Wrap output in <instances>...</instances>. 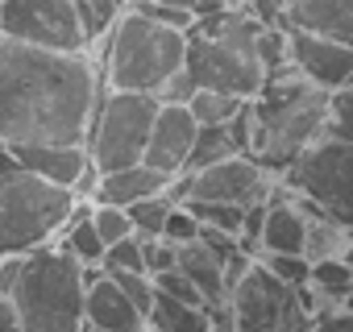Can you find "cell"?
I'll use <instances>...</instances> for the list:
<instances>
[{"mask_svg": "<svg viewBox=\"0 0 353 332\" xmlns=\"http://www.w3.org/2000/svg\"><path fill=\"white\" fill-rule=\"evenodd\" d=\"M229 154H241V149L233 145L229 129H225V125H200V137H196V145H192V154H188L183 175L200 171V166H212V162H221V158H229Z\"/></svg>", "mask_w": 353, "mask_h": 332, "instance_id": "obj_22", "label": "cell"}, {"mask_svg": "<svg viewBox=\"0 0 353 332\" xmlns=\"http://www.w3.org/2000/svg\"><path fill=\"white\" fill-rule=\"evenodd\" d=\"M0 38L46 50H92L75 0H0Z\"/></svg>", "mask_w": 353, "mask_h": 332, "instance_id": "obj_10", "label": "cell"}, {"mask_svg": "<svg viewBox=\"0 0 353 332\" xmlns=\"http://www.w3.org/2000/svg\"><path fill=\"white\" fill-rule=\"evenodd\" d=\"M179 270L204 291V299H208V307L212 303H225L229 299V282H225V262L196 237V241H188V245H179Z\"/></svg>", "mask_w": 353, "mask_h": 332, "instance_id": "obj_17", "label": "cell"}, {"mask_svg": "<svg viewBox=\"0 0 353 332\" xmlns=\"http://www.w3.org/2000/svg\"><path fill=\"white\" fill-rule=\"evenodd\" d=\"M100 71L88 50L0 38V145H88Z\"/></svg>", "mask_w": 353, "mask_h": 332, "instance_id": "obj_1", "label": "cell"}, {"mask_svg": "<svg viewBox=\"0 0 353 332\" xmlns=\"http://www.w3.org/2000/svg\"><path fill=\"white\" fill-rule=\"evenodd\" d=\"M59 237H63L59 245H63L67 253H75L83 266H100V262H104V249H108V245H104L100 229L92 225V208H83V204H79V208L71 212V220H67V229H63Z\"/></svg>", "mask_w": 353, "mask_h": 332, "instance_id": "obj_19", "label": "cell"}, {"mask_svg": "<svg viewBox=\"0 0 353 332\" xmlns=\"http://www.w3.org/2000/svg\"><path fill=\"white\" fill-rule=\"evenodd\" d=\"M92 225L100 229L104 245H117L121 237H133V216H129V208H121V204H100V200H92Z\"/></svg>", "mask_w": 353, "mask_h": 332, "instance_id": "obj_24", "label": "cell"}, {"mask_svg": "<svg viewBox=\"0 0 353 332\" xmlns=\"http://www.w3.org/2000/svg\"><path fill=\"white\" fill-rule=\"evenodd\" d=\"M0 332H26V324H21V315H17L9 295H0Z\"/></svg>", "mask_w": 353, "mask_h": 332, "instance_id": "obj_31", "label": "cell"}, {"mask_svg": "<svg viewBox=\"0 0 353 332\" xmlns=\"http://www.w3.org/2000/svg\"><path fill=\"white\" fill-rule=\"evenodd\" d=\"M26 171L59 183V187H96V166H92V154L88 145H13L9 149Z\"/></svg>", "mask_w": 353, "mask_h": 332, "instance_id": "obj_13", "label": "cell"}, {"mask_svg": "<svg viewBox=\"0 0 353 332\" xmlns=\"http://www.w3.org/2000/svg\"><path fill=\"white\" fill-rule=\"evenodd\" d=\"M100 266H104V270H145V245H141V237L133 233V237H121L117 245H108ZM145 274H150V270H145Z\"/></svg>", "mask_w": 353, "mask_h": 332, "instance_id": "obj_25", "label": "cell"}, {"mask_svg": "<svg viewBox=\"0 0 353 332\" xmlns=\"http://www.w3.org/2000/svg\"><path fill=\"white\" fill-rule=\"evenodd\" d=\"M150 324L162 332H212V311L204 303H188L174 299L166 291L154 287V307H150Z\"/></svg>", "mask_w": 353, "mask_h": 332, "instance_id": "obj_18", "label": "cell"}, {"mask_svg": "<svg viewBox=\"0 0 353 332\" xmlns=\"http://www.w3.org/2000/svg\"><path fill=\"white\" fill-rule=\"evenodd\" d=\"M188 9H192V13H196V21H200V17H212V13L229 9V0H188Z\"/></svg>", "mask_w": 353, "mask_h": 332, "instance_id": "obj_32", "label": "cell"}, {"mask_svg": "<svg viewBox=\"0 0 353 332\" xmlns=\"http://www.w3.org/2000/svg\"><path fill=\"white\" fill-rule=\"evenodd\" d=\"M307 287H312L320 299L341 303V299L353 291V266H349L345 258H316V262H312V278H307Z\"/></svg>", "mask_w": 353, "mask_h": 332, "instance_id": "obj_21", "label": "cell"}, {"mask_svg": "<svg viewBox=\"0 0 353 332\" xmlns=\"http://www.w3.org/2000/svg\"><path fill=\"white\" fill-rule=\"evenodd\" d=\"M75 208L79 191L26 171L9 145H0V258L50 245L67 229Z\"/></svg>", "mask_w": 353, "mask_h": 332, "instance_id": "obj_4", "label": "cell"}, {"mask_svg": "<svg viewBox=\"0 0 353 332\" xmlns=\"http://www.w3.org/2000/svg\"><path fill=\"white\" fill-rule=\"evenodd\" d=\"M312 332H353V311H320Z\"/></svg>", "mask_w": 353, "mask_h": 332, "instance_id": "obj_30", "label": "cell"}, {"mask_svg": "<svg viewBox=\"0 0 353 332\" xmlns=\"http://www.w3.org/2000/svg\"><path fill=\"white\" fill-rule=\"evenodd\" d=\"M229 307L237 332H312L320 315L312 287H291L262 262H254L229 291Z\"/></svg>", "mask_w": 353, "mask_h": 332, "instance_id": "obj_6", "label": "cell"}, {"mask_svg": "<svg viewBox=\"0 0 353 332\" xmlns=\"http://www.w3.org/2000/svg\"><path fill=\"white\" fill-rule=\"evenodd\" d=\"M158 104L162 100L150 96V92H117V87H108V96H100L92 129H88V154H92L96 175L141 162Z\"/></svg>", "mask_w": 353, "mask_h": 332, "instance_id": "obj_8", "label": "cell"}, {"mask_svg": "<svg viewBox=\"0 0 353 332\" xmlns=\"http://www.w3.org/2000/svg\"><path fill=\"white\" fill-rule=\"evenodd\" d=\"M83 320H88V328H96V332H141V328L150 324V315L112 282L108 270H100V274L88 282Z\"/></svg>", "mask_w": 353, "mask_h": 332, "instance_id": "obj_14", "label": "cell"}, {"mask_svg": "<svg viewBox=\"0 0 353 332\" xmlns=\"http://www.w3.org/2000/svg\"><path fill=\"white\" fill-rule=\"evenodd\" d=\"M287 30V50H291V67L312 79L316 87L324 92H336V87H349L353 83V46L336 42V38H324V34H312V30Z\"/></svg>", "mask_w": 353, "mask_h": 332, "instance_id": "obj_12", "label": "cell"}, {"mask_svg": "<svg viewBox=\"0 0 353 332\" xmlns=\"http://www.w3.org/2000/svg\"><path fill=\"white\" fill-rule=\"evenodd\" d=\"M274 191V175L254 158V154H229L212 166H200L192 175L170 179V200H208V204H237V208H254L262 200H270Z\"/></svg>", "mask_w": 353, "mask_h": 332, "instance_id": "obj_9", "label": "cell"}, {"mask_svg": "<svg viewBox=\"0 0 353 332\" xmlns=\"http://www.w3.org/2000/svg\"><path fill=\"white\" fill-rule=\"evenodd\" d=\"M262 266L274 270L291 287H307V278H312V258L307 253H262Z\"/></svg>", "mask_w": 353, "mask_h": 332, "instance_id": "obj_26", "label": "cell"}, {"mask_svg": "<svg viewBox=\"0 0 353 332\" xmlns=\"http://www.w3.org/2000/svg\"><path fill=\"white\" fill-rule=\"evenodd\" d=\"M166 183H170V179H166V175H158L154 166L133 162V166H121V171H104V175H96L92 200L129 208V204H137V200H145V196H162V191H166Z\"/></svg>", "mask_w": 353, "mask_h": 332, "instance_id": "obj_16", "label": "cell"}, {"mask_svg": "<svg viewBox=\"0 0 353 332\" xmlns=\"http://www.w3.org/2000/svg\"><path fill=\"white\" fill-rule=\"evenodd\" d=\"M196 137H200V121L192 116V108L183 100H162L158 112H154L141 162L154 166V171L166 175V179H179L183 166H188V154L196 145Z\"/></svg>", "mask_w": 353, "mask_h": 332, "instance_id": "obj_11", "label": "cell"}, {"mask_svg": "<svg viewBox=\"0 0 353 332\" xmlns=\"http://www.w3.org/2000/svg\"><path fill=\"white\" fill-rule=\"evenodd\" d=\"M162 237H166V241H174V245L196 241V237H200V220H196V212H192L188 204H174V208H170V216H166Z\"/></svg>", "mask_w": 353, "mask_h": 332, "instance_id": "obj_28", "label": "cell"}, {"mask_svg": "<svg viewBox=\"0 0 353 332\" xmlns=\"http://www.w3.org/2000/svg\"><path fill=\"white\" fill-rule=\"evenodd\" d=\"M141 245H145V270H150V278L179 266V245H174V241L154 237V241H141Z\"/></svg>", "mask_w": 353, "mask_h": 332, "instance_id": "obj_29", "label": "cell"}, {"mask_svg": "<svg viewBox=\"0 0 353 332\" xmlns=\"http://www.w3.org/2000/svg\"><path fill=\"white\" fill-rule=\"evenodd\" d=\"M183 63H188V34L145 17L133 5H125L121 17L104 34L100 75L117 92L162 96V87L183 71Z\"/></svg>", "mask_w": 353, "mask_h": 332, "instance_id": "obj_3", "label": "cell"}, {"mask_svg": "<svg viewBox=\"0 0 353 332\" xmlns=\"http://www.w3.org/2000/svg\"><path fill=\"white\" fill-rule=\"evenodd\" d=\"M108 274H112V282L150 315V307H154V278H150L145 270H108Z\"/></svg>", "mask_w": 353, "mask_h": 332, "instance_id": "obj_27", "label": "cell"}, {"mask_svg": "<svg viewBox=\"0 0 353 332\" xmlns=\"http://www.w3.org/2000/svg\"><path fill=\"white\" fill-rule=\"evenodd\" d=\"M283 183L312 204L316 212H324L328 220H336L341 229H349L353 237V141L349 137H320L312 141L291 166Z\"/></svg>", "mask_w": 353, "mask_h": 332, "instance_id": "obj_7", "label": "cell"}, {"mask_svg": "<svg viewBox=\"0 0 353 332\" xmlns=\"http://www.w3.org/2000/svg\"><path fill=\"white\" fill-rule=\"evenodd\" d=\"M183 104L192 108V116H196L200 125H225V121H233V116L241 112L245 96H233V92H216V87H196V92H192Z\"/></svg>", "mask_w": 353, "mask_h": 332, "instance_id": "obj_20", "label": "cell"}, {"mask_svg": "<svg viewBox=\"0 0 353 332\" xmlns=\"http://www.w3.org/2000/svg\"><path fill=\"white\" fill-rule=\"evenodd\" d=\"M83 262L67 253L63 245H42L34 253H21L17 282L9 291L26 332H83Z\"/></svg>", "mask_w": 353, "mask_h": 332, "instance_id": "obj_5", "label": "cell"}, {"mask_svg": "<svg viewBox=\"0 0 353 332\" xmlns=\"http://www.w3.org/2000/svg\"><path fill=\"white\" fill-rule=\"evenodd\" d=\"M229 5H245V0H229Z\"/></svg>", "mask_w": 353, "mask_h": 332, "instance_id": "obj_33", "label": "cell"}, {"mask_svg": "<svg viewBox=\"0 0 353 332\" xmlns=\"http://www.w3.org/2000/svg\"><path fill=\"white\" fill-rule=\"evenodd\" d=\"M283 25L312 30V34L353 46V0H287Z\"/></svg>", "mask_w": 353, "mask_h": 332, "instance_id": "obj_15", "label": "cell"}, {"mask_svg": "<svg viewBox=\"0 0 353 332\" xmlns=\"http://www.w3.org/2000/svg\"><path fill=\"white\" fill-rule=\"evenodd\" d=\"M328 96L332 92L316 87L295 67H287V71L270 75L262 83V92L250 100V121H254L250 154L266 166L270 175H287V166L312 141L324 137Z\"/></svg>", "mask_w": 353, "mask_h": 332, "instance_id": "obj_2", "label": "cell"}, {"mask_svg": "<svg viewBox=\"0 0 353 332\" xmlns=\"http://www.w3.org/2000/svg\"><path fill=\"white\" fill-rule=\"evenodd\" d=\"M170 208H174V200H170L166 191H162V196H145V200L129 204V216H133V233H137L141 241H154V237H162Z\"/></svg>", "mask_w": 353, "mask_h": 332, "instance_id": "obj_23", "label": "cell"}, {"mask_svg": "<svg viewBox=\"0 0 353 332\" xmlns=\"http://www.w3.org/2000/svg\"><path fill=\"white\" fill-rule=\"evenodd\" d=\"M83 332H96V328H83Z\"/></svg>", "mask_w": 353, "mask_h": 332, "instance_id": "obj_34", "label": "cell"}]
</instances>
